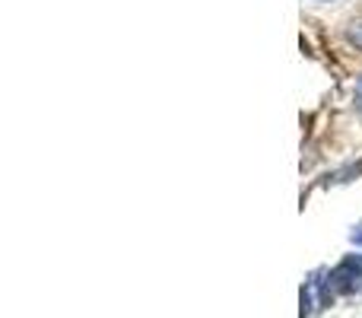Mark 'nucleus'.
I'll list each match as a JSON object with an SVG mask.
<instances>
[{"label": "nucleus", "instance_id": "4", "mask_svg": "<svg viewBox=\"0 0 362 318\" xmlns=\"http://www.w3.org/2000/svg\"><path fill=\"white\" fill-rule=\"evenodd\" d=\"M353 242H356V245H362V223L356 226V229H353Z\"/></svg>", "mask_w": 362, "mask_h": 318}, {"label": "nucleus", "instance_id": "2", "mask_svg": "<svg viewBox=\"0 0 362 318\" xmlns=\"http://www.w3.org/2000/svg\"><path fill=\"white\" fill-rule=\"evenodd\" d=\"M346 38H350V42H353V45H356V48L362 51V19H359V23H353L350 29H346Z\"/></svg>", "mask_w": 362, "mask_h": 318}, {"label": "nucleus", "instance_id": "1", "mask_svg": "<svg viewBox=\"0 0 362 318\" xmlns=\"http://www.w3.org/2000/svg\"><path fill=\"white\" fill-rule=\"evenodd\" d=\"M315 312V296H312V283H308V287H302V318H308Z\"/></svg>", "mask_w": 362, "mask_h": 318}, {"label": "nucleus", "instance_id": "3", "mask_svg": "<svg viewBox=\"0 0 362 318\" xmlns=\"http://www.w3.org/2000/svg\"><path fill=\"white\" fill-rule=\"evenodd\" d=\"M356 108H359V112H362V80L356 83Z\"/></svg>", "mask_w": 362, "mask_h": 318}]
</instances>
